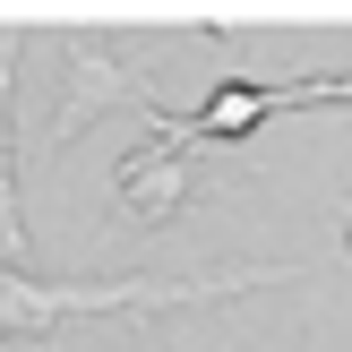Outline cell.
I'll list each match as a JSON object with an SVG mask.
<instances>
[{
  "instance_id": "cell-1",
  "label": "cell",
  "mask_w": 352,
  "mask_h": 352,
  "mask_svg": "<svg viewBox=\"0 0 352 352\" xmlns=\"http://www.w3.org/2000/svg\"><path fill=\"white\" fill-rule=\"evenodd\" d=\"M267 284H301V267H232V275H112V284H43L26 267H0V336L26 344L52 336L69 318H155V309H198V301H232V292H267Z\"/></svg>"
},
{
  "instance_id": "cell-3",
  "label": "cell",
  "mask_w": 352,
  "mask_h": 352,
  "mask_svg": "<svg viewBox=\"0 0 352 352\" xmlns=\"http://www.w3.org/2000/svg\"><path fill=\"white\" fill-rule=\"evenodd\" d=\"M95 103H146V78H138V69H120L112 52H69V95H60V120H52L43 155H60L69 138L95 120ZM146 112H155V103H146Z\"/></svg>"
},
{
  "instance_id": "cell-4",
  "label": "cell",
  "mask_w": 352,
  "mask_h": 352,
  "mask_svg": "<svg viewBox=\"0 0 352 352\" xmlns=\"http://www.w3.org/2000/svg\"><path fill=\"white\" fill-rule=\"evenodd\" d=\"M9 86H17V43L0 34V258H26V223H17V181H9Z\"/></svg>"
},
{
  "instance_id": "cell-2",
  "label": "cell",
  "mask_w": 352,
  "mask_h": 352,
  "mask_svg": "<svg viewBox=\"0 0 352 352\" xmlns=\"http://www.w3.org/2000/svg\"><path fill=\"white\" fill-rule=\"evenodd\" d=\"M309 103H352V78H292V86H223V95H206V112H198V120H164V112H146V120H155L146 138H164L172 155H189V146H215V138H241V129H258L267 112H309Z\"/></svg>"
}]
</instances>
